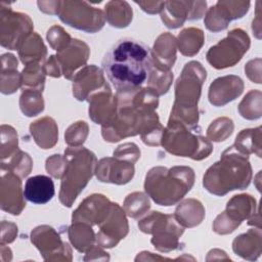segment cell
I'll list each match as a JSON object with an SVG mask.
<instances>
[{
  "label": "cell",
  "instance_id": "6",
  "mask_svg": "<svg viewBox=\"0 0 262 262\" xmlns=\"http://www.w3.org/2000/svg\"><path fill=\"white\" fill-rule=\"evenodd\" d=\"M161 143L167 151L193 160L207 158L213 148L204 136L191 133L185 125L175 121L168 122L167 128L163 131Z\"/></svg>",
  "mask_w": 262,
  "mask_h": 262
},
{
  "label": "cell",
  "instance_id": "24",
  "mask_svg": "<svg viewBox=\"0 0 262 262\" xmlns=\"http://www.w3.org/2000/svg\"><path fill=\"white\" fill-rule=\"evenodd\" d=\"M205 216V210L202 204L195 200H186L181 203L176 211L175 218L186 227H192L200 224Z\"/></svg>",
  "mask_w": 262,
  "mask_h": 262
},
{
  "label": "cell",
  "instance_id": "29",
  "mask_svg": "<svg viewBox=\"0 0 262 262\" xmlns=\"http://www.w3.org/2000/svg\"><path fill=\"white\" fill-rule=\"evenodd\" d=\"M41 90L26 89L20 96L19 105L21 112L28 116L33 117L41 113L44 108V102L42 99Z\"/></svg>",
  "mask_w": 262,
  "mask_h": 262
},
{
  "label": "cell",
  "instance_id": "19",
  "mask_svg": "<svg viewBox=\"0 0 262 262\" xmlns=\"http://www.w3.org/2000/svg\"><path fill=\"white\" fill-rule=\"evenodd\" d=\"M102 77L101 71L95 66L87 67L76 74L75 79H73V93L76 98L79 100H85L89 97V91H97V87L106 86L107 84L104 83V79L97 80Z\"/></svg>",
  "mask_w": 262,
  "mask_h": 262
},
{
  "label": "cell",
  "instance_id": "34",
  "mask_svg": "<svg viewBox=\"0 0 262 262\" xmlns=\"http://www.w3.org/2000/svg\"><path fill=\"white\" fill-rule=\"evenodd\" d=\"M47 39L51 47L58 52L63 50L66 47H68L72 42L69 34H67V32H64L62 28L57 26L52 27L47 32Z\"/></svg>",
  "mask_w": 262,
  "mask_h": 262
},
{
  "label": "cell",
  "instance_id": "18",
  "mask_svg": "<svg viewBox=\"0 0 262 262\" xmlns=\"http://www.w3.org/2000/svg\"><path fill=\"white\" fill-rule=\"evenodd\" d=\"M96 175L102 182L125 184L132 179L134 167L132 163L125 164L112 158H105L98 163Z\"/></svg>",
  "mask_w": 262,
  "mask_h": 262
},
{
  "label": "cell",
  "instance_id": "4",
  "mask_svg": "<svg viewBox=\"0 0 262 262\" xmlns=\"http://www.w3.org/2000/svg\"><path fill=\"white\" fill-rule=\"evenodd\" d=\"M193 181V170L189 167H156L146 174L144 189L158 205L172 206L190 190Z\"/></svg>",
  "mask_w": 262,
  "mask_h": 262
},
{
  "label": "cell",
  "instance_id": "14",
  "mask_svg": "<svg viewBox=\"0 0 262 262\" xmlns=\"http://www.w3.org/2000/svg\"><path fill=\"white\" fill-rule=\"evenodd\" d=\"M1 209L12 214L18 215L26 207L21 194L20 179L10 171L1 170Z\"/></svg>",
  "mask_w": 262,
  "mask_h": 262
},
{
  "label": "cell",
  "instance_id": "26",
  "mask_svg": "<svg viewBox=\"0 0 262 262\" xmlns=\"http://www.w3.org/2000/svg\"><path fill=\"white\" fill-rule=\"evenodd\" d=\"M104 8L106 19L113 27L125 28L132 19V9L125 1H111Z\"/></svg>",
  "mask_w": 262,
  "mask_h": 262
},
{
  "label": "cell",
  "instance_id": "9",
  "mask_svg": "<svg viewBox=\"0 0 262 262\" xmlns=\"http://www.w3.org/2000/svg\"><path fill=\"white\" fill-rule=\"evenodd\" d=\"M57 14L61 21L86 32H96L104 24L101 10L81 1H59Z\"/></svg>",
  "mask_w": 262,
  "mask_h": 262
},
{
  "label": "cell",
  "instance_id": "11",
  "mask_svg": "<svg viewBox=\"0 0 262 262\" xmlns=\"http://www.w3.org/2000/svg\"><path fill=\"white\" fill-rule=\"evenodd\" d=\"M206 2L168 1L162 9V20L168 28L176 29L183 25L186 18L199 19L206 10Z\"/></svg>",
  "mask_w": 262,
  "mask_h": 262
},
{
  "label": "cell",
  "instance_id": "33",
  "mask_svg": "<svg viewBox=\"0 0 262 262\" xmlns=\"http://www.w3.org/2000/svg\"><path fill=\"white\" fill-rule=\"evenodd\" d=\"M88 134V126L85 122H77L76 124H73L69 127L67 130L64 137L66 142L69 145H79L82 144Z\"/></svg>",
  "mask_w": 262,
  "mask_h": 262
},
{
  "label": "cell",
  "instance_id": "7",
  "mask_svg": "<svg viewBox=\"0 0 262 262\" xmlns=\"http://www.w3.org/2000/svg\"><path fill=\"white\" fill-rule=\"evenodd\" d=\"M138 226L140 230L145 233H154L151 243L155 248L162 252L176 249L178 246V237L184 231L175 216L163 215L160 212H152L139 221Z\"/></svg>",
  "mask_w": 262,
  "mask_h": 262
},
{
  "label": "cell",
  "instance_id": "25",
  "mask_svg": "<svg viewBox=\"0 0 262 262\" xmlns=\"http://www.w3.org/2000/svg\"><path fill=\"white\" fill-rule=\"evenodd\" d=\"M20 60L25 64L39 62L46 54V47L38 34H31L21 44L18 50Z\"/></svg>",
  "mask_w": 262,
  "mask_h": 262
},
{
  "label": "cell",
  "instance_id": "12",
  "mask_svg": "<svg viewBox=\"0 0 262 262\" xmlns=\"http://www.w3.org/2000/svg\"><path fill=\"white\" fill-rule=\"evenodd\" d=\"M99 225L100 230L96 235V241L102 247L112 248L116 246L128 232L127 220L118 204L111 205L107 216Z\"/></svg>",
  "mask_w": 262,
  "mask_h": 262
},
{
  "label": "cell",
  "instance_id": "16",
  "mask_svg": "<svg viewBox=\"0 0 262 262\" xmlns=\"http://www.w3.org/2000/svg\"><path fill=\"white\" fill-rule=\"evenodd\" d=\"M244 84L239 77L225 76L216 79L209 88V100L216 106L224 105L243 92Z\"/></svg>",
  "mask_w": 262,
  "mask_h": 262
},
{
  "label": "cell",
  "instance_id": "31",
  "mask_svg": "<svg viewBox=\"0 0 262 262\" xmlns=\"http://www.w3.org/2000/svg\"><path fill=\"white\" fill-rule=\"evenodd\" d=\"M21 84L25 86H34L38 90L43 89L44 75L39 62H32L26 66L21 74Z\"/></svg>",
  "mask_w": 262,
  "mask_h": 262
},
{
  "label": "cell",
  "instance_id": "35",
  "mask_svg": "<svg viewBox=\"0 0 262 262\" xmlns=\"http://www.w3.org/2000/svg\"><path fill=\"white\" fill-rule=\"evenodd\" d=\"M136 4H138L142 10L148 12V13H157L162 11L165 2H139V1H135Z\"/></svg>",
  "mask_w": 262,
  "mask_h": 262
},
{
  "label": "cell",
  "instance_id": "32",
  "mask_svg": "<svg viewBox=\"0 0 262 262\" xmlns=\"http://www.w3.org/2000/svg\"><path fill=\"white\" fill-rule=\"evenodd\" d=\"M232 129L233 124L230 119L219 118L212 122L208 128L207 135L213 141H222L232 133Z\"/></svg>",
  "mask_w": 262,
  "mask_h": 262
},
{
  "label": "cell",
  "instance_id": "3",
  "mask_svg": "<svg viewBox=\"0 0 262 262\" xmlns=\"http://www.w3.org/2000/svg\"><path fill=\"white\" fill-rule=\"evenodd\" d=\"M206 79V70L198 61L185 64L175 85V102L169 121L179 122L189 128H194L198 116V101L201 89Z\"/></svg>",
  "mask_w": 262,
  "mask_h": 262
},
{
  "label": "cell",
  "instance_id": "20",
  "mask_svg": "<svg viewBox=\"0 0 262 262\" xmlns=\"http://www.w3.org/2000/svg\"><path fill=\"white\" fill-rule=\"evenodd\" d=\"M54 183L45 175L30 177L25 183L24 196L33 204L43 205L48 203L54 195Z\"/></svg>",
  "mask_w": 262,
  "mask_h": 262
},
{
  "label": "cell",
  "instance_id": "21",
  "mask_svg": "<svg viewBox=\"0 0 262 262\" xmlns=\"http://www.w3.org/2000/svg\"><path fill=\"white\" fill-rule=\"evenodd\" d=\"M152 63L159 70L167 71L176 59V40L173 35L169 33L162 34L156 41L154 46Z\"/></svg>",
  "mask_w": 262,
  "mask_h": 262
},
{
  "label": "cell",
  "instance_id": "1",
  "mask_svg": "<svg viewBox=\"0 0 262 262\" xmlns=\"http://www.w3.org/2000/svg\"><path fill=\"white\" fill-rule=\"evenodd\" d=\"M102 70L117 91L139 88L148 80L152 69L149 47L141 41L123 38L104 54Z\"/></svg>",
  "mask_w": 262,
  "mask_h": 262
},
{
  "label": "cell",
  "instance_id": "15",
  "mask_svg": "<svg viewBox=\"0 0 262 262\" xmlns=\"http://www.w3.org/2000/svg\"><path fill=\"white\" fill-rule=\"evenodd\" d=\"M89 116L96 124L102 126L113 122L117 115V99L108 86L92 93L89 97Z\"/></svg>",
  "mask_w": 262,
  "mask_h": 262
},
{
  "label": "cell",
  "instance_id": "23",
  "mask_svg": "<svg viewBox=\"0 0 262 262\" xmlns=\"http://www.w3.org/2000/svg\"><path fill=\"white\" fill-rule=\"evenodd\" d=\"M2 72H1V92L3 94H11L21 84V77H19L17 69V60L12 54L6 53L1 57Z\"/></svg>",
  "mask_w": 262,
  "mask_h": 262
},
{
  "label": "cell",
  "instance_id": "10",
  "mask_svg": "<svg viewBox=\"0 0 262 262\" xmlns=\"http://www.w3.org/2000/svg\"><path fill=\"white\" fill-rule=\"evenodd\" d=\"M0 12V42L7 49H19L33 30L31 18L24 13L13 12L9 6L1 3Z\"/></svg>",
  "mask_w": 262,
  "mask_h": 262
},
{
  "label": "cell",
  "instance_id": "2",
  "mask_svg": "<svg viewBox=\"0 0 262 262\" xmlns=\"http://www.w3.org/2000/svg\"><path fill=\"white\" fill-rule=\"evenodd\" d=\"M233 147L224 150L221 160L204 175L203 184L213 194L224 195L230 190L244 189L250 184L252 170L248 156Z\"/></svg>",
  "mask_w": 262,
  "mask_h": 262
},
{
  "label": "cell",
  "instance_id": "28",
  "mask_svg": "<svg viewBox=\"0 0 262 262\" xmlns=\"http://www.w3.org/2000/svg\"><path fill=\"white\" fill-rule=\"evenodd\" d=\"M32 167V161L28 154L15 150L10 157L1 161V170L16 173L19 177L27 176Z\"/></svg>",
  "mask_w": 262,
  "mask_h": 262
},
{
  "label": "cell",
  "instance_id": "30",
  "mask_svg": "<svg viewBox=\"0 0 262 262\" xmlns=\"http://www.w3.org/2000/svg\"><path fill=\"white\" fill-rule=\"evenodd\" d=\"M124 208L128 216L137 218L149 209V201L144 193L134 192L126 198Z\"/></svg>",
  "mask_w": 262,
  "mask_h": 262
},
{
  "label": "cell",
  "instance_id": "27",
  "mask_svg": "<svg viewBox=\"0 0 262 262\" xmlns=\"http://www.w3.org/2000/svg\"><path fill=\"white\" fill-rule=\"evenodd\" d=\"M204 42L203 31L195 28L183 30L178 36L179 50L183 55L192 56L196 54Z\"/></svg>",
  "mask_w": 262,
  "mask_h": 262
},
{
  "label": "cell",
  "instance_id": "17",
  "mask_svg": "<svg viewBox=\"0 0 262 262\" xmlns=\"http://www.w3.org/2000/svg\"><path fill=\"white\" fill-rule=\"evenodd\" d=\"M88 56V46L84 42L74 39L68 47L59 51L56 58L63 76L67 79H72L74 77V72L86 62Z\"/></svg>",
  "mask_w": 262,
  "mask_h": 262
},
{
  "label": "cell",
  "instance_id": "22",
  "mask_svg": "<svg viewBox=\"0 0 262 262\" xmlns=\"http://www.w3.org/2000/svg\"><path fill=\"white\" fill-rule=\"evenodd\" d=\"M30 130L36 143L42 148H51L57 141V127L51 118L46 117L32 123Z\"/></svg>",
  "mask_w": 262,
  "mask_h": 262
},
{
  "label": "cell",
  "instance_id": "5",
  "mask_svg": "<svg viewBox=\"0 0 262 262\" xmlns=\"http://www.w3.org/2000/svg\"><path fill=\"white\" fill-rule=\"evenodd\" d=\"M64 156L68 164L61 180L59 200L63 206L72 207L80 191L91 179L96 158L84 147H69Z\"/></svg>",
  "mask_w": 262,
  "mask_h": 262
},
{
  "label": "cell",
  "instance_id": "8",
  "mask_svg": "<svg viewBox=\"0 0 262 262\" xmlns=\"http://www.w3.org/2000/svg\"><path fill=\"white\" fill-rule=\"evenodd\" d=\"M250 45V39L241 29L232 30L227 37L217 45L210 48L207 60L216 69H224L234 66L241 60Z\"/></svg>",
  "mask_w": 262,
  "mask_h": 262
},
{
  "label": "cell",
  "instance_id": "13",
  "mask_svg": "<svg viewBox=\"0 0 262 262\" xmlns=\"http://www.w3.org/2000/svg\"><path fill=\"white\" fill-rule=\"evenodd\" d=\"M250 2L218 1L212 6L206 17V27L213 32L224 30L231 19L241 18L249 10Z\"/></svg>",
  "mask_w": 262,
  "mask_h": 262
}]
</instances>
